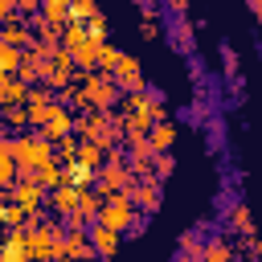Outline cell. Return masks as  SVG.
<instances>
[{"label": "cell", "instance_id": "cell-19", "mask_svg": "<svg viewBox=\"0 0 262 262\" xmlns=\"http://www.w3.org/2000/svg\"><path fill=\"white\" fill-rule=\"evenodd\" d=\"M98 201H102V192H94V188H78L74 217H78V221H94V213H98Z\"/></svg>", "mask_w": 262, "mask_h": 262}, {"label": "cell", "instance_id": "cell-35", "mask_svg": "<svg viewBox=\"0 0 262 262\" xmlns=\"http://www.w3.org/2000/svg\"><path fill=\"white\" fill-rule=\"evenodd\" d=\"M168 12H176V16H184V12H188V0H168Z\"/></svg>", "mask_w": 262, "mask_h": 262}, {"label": "cell", "instance_id": "cell-20", "mask_svg": "<svg viewBox=\"0 0 262 262\" xmlns=\"http://www.w3.org/2000/svg\"><path fill=\"white\" fill-rule=\"evenodd\" d=\"M29 221H37V213L33 209H25V205H4V229H29Z\"/></svg>", "mask_w": 262, "mask_h": 262}, {"label": "cell", "instance_id": "cell-8", "mask_svg": "<svg viewBox=\"0 0 262 262\" xmlns=\"http://www.w3.org/2000/svg\"><path fill=\"white\" fill-rule=\"evenodd\" d=\"M4 192H8V196H12L16 205H25V209H33V213H37V205L45 201V188H41L37 180H12V184H8Z\"/></svg>", "mask_w": 262, "mask_h": 262}, {"label": "cell", "instance_id": "cell-38", "mask_svg": "<svg viewBox=\"0 0 262 262\" xmlns=\"http://www.w3.org/2000/svg\"><path fill=\"white\" fill-rule=\"evenodd\" d=\"M53 262H74V258H53Z\"/></svg>", "mask_w": 262, "mask_h": 262}, {"label": "cell", "instance_id": "cell-36", "mask_svg": "<svg viewBox=\"0 0 262 262\" xmlns=\"http://www.w3.org/2000/svg\"><path fill=\"white\" fill-rule=\"evenodd\" d=\"M12 12H16V8H12V0H0V25H4Z\"/></svg>", "mask_w": 262, "mask_h": 262}, {"label": "cell", "instance_id": "cell-16", "mask_svg": "<svg viewBox=\"0 0 262 262\" xmlns=\"http://www.w3.org/2000/svg\"><path fill=\"white\" fill-rule=\"evenodd\" d=\"M37 16H41V20H49L53 29H61V25L70 20V0H41Z\"/></svg>", "mask_w": 262, "mask_h": 262}, {"label": "cell", "instance_id": "cell-33", "mask_svg": "<svg viewBox=\"0 0 262 262\" xmlns=\"http://www.w3.org/2000/svg\"><path fill=\"white\" fill-rule=\"evenodd\" d=\"M12 8H16V12H29V16H33V12L41 8V0H12Z\"/></svg>", "mask_w": 262, "mask_h": 262}, {"label": "cell", "instance_id": "cell-27", "mask_svg": "<svg viewBox=\"0 0 262 262\" xmlns=\"http://www.w3.org/2000/svg\"><path fill=\"white\" fill-rule=\"evenodd\" d=\"M172 45H176V49H188V45H192V25H188L184 16H176V25H172Z\"/></svg>", "mask_w": 262, "mask_h": 262}, {"label": "cell", "instance_id": "cell-12", "mask_svg": "<svg viewBox=\"0 0 262 262\" xmlns=\"http://www.w3.org/2000/svg\"><path fill=\"white\" fill-rule=\"evenodd\" d=\"M172 139H176V127H172L168 119H160V123L147 127V147H151V156H156V151H168Z\"/></svg>", "mask_w": 262, "mask_h": 262}, {"label": "cell", "instance_id": "cell-13", "mask_svg": "<svg viewBox=\"0 0 262 262\" xmlns=\"http://www.w3.org/2000/svg\"><path fill=\"white\" fill-rule=\"evenodd\" d=\"M29 41H33V37H29V25H20V20H12V16L0 25V45H12V49H29Z\"/></svg>", "mask_w": 262, "mask_h": 262}, {"label": "cell", "instance_id": "cell-5", "mask_svg": "<svg viewBox=\"0 0 262 262\" xmlns=\"http://www.w3.org/2000/svg\"><path fill=\"white\" fill-rule=\"evenodd\" d=\"M111 82L119 86V94H135V90H143V70H139V57L119 53V61H115V70H111Z\"/></svg>", "mask_w": 262, "mask_h": 262}, {"label": "cell", "instance_id": "cell-23", "mask_svg": "<svg viewBox=\"0 0 262 262\" xmlns=\"http://www.w3.org/2000/svg\"><path fill=\"white\" fill-rule=\"evenodd\" d=\"M229 229L242 233V237L254 233V229H250V209H246V201H233V209H229Z\"/></svg>", "mask_w": 262, "mask_h": 262}, {"label": "cell", "instance_id": "cell-32", "mask_svg": "<svg viewBox=\"0 0 262 262\" xmlns=\"http://www.w3.org/2000/svg\"><path fill=\"white\" fill-rule=\"evenodd\" d=\"M74 147H78V143H74V135H66V139H57V151H61V160H57V164H66V160H74ZM57 151H53V156H57Z\"/></svg>", "mask_w": 262, "mask_h": 262}, {"label": "cell", "instance_id": "cell-22", "mask_svg": "<svg viewBox=\"0 0 262 262\" xmlns=\"http://www.w3.org/2000/svg\"><path fill=\"white\" fill-rule=\"evenodd\" d=\"M49 160H57L53 156V143L41 139V135H29V164L37 168V164H49Z\"/></svg>", "mask_w": 262, "mask_h": 262}, {"label": "cell", "instance_id": "cell-28", "mask_svg": "<svg viewBox=\"0 0 262 262\" xmlns=\"http://www.w3.org/2000/svg\"><path fill=\"white\" fill-rule=\"evenodd\" d=\"M25 49H12V45H0V74H16Z\"/></svg>", "mask_w": 262, "mask_h": 262}, {"label": "cell", "instance_id": "cell-17", "mask_svg": "<svg viewBox=\"0 0 262 262\" xmlns=\"http://www.w3.org/2000/svg\"><path fill=\"white\" fill-rule=\"evenodd\" d=\"M201 262H237V254H233V246L225 237H213V242L201 246Z\"/></svg>", "mask_w": 262, "mask_h": 262}, {"label": "cell", "instance_id": "cell-37", "mask_svg": "<svg viewBox=\"0 0 262 262\" xmlns=\"http://www.w3.org/2000/svg\"><path fill=\"white\" fill-rule=\"evenodd\" d=\"M250 12L258 16V12H262V0H250Z\"/></svg>", "mask_w": 262, "mask_h": 262}, {"label": "cell", "instance_id": "cell-24", "mask_svg": "<svg viewBox=\"0 0 262 262\" xmlns=\"http://www.w3.org/2000/svg\"><path fill=\"white\" fill-rule=\"evenodd\" d=\"M172 172H176L172 151H156V156H151V180H168Z\"/></svg>", "mask_w": 262, "mask_h": 262}, {"label": "cell", "instance_id": "cell-31", "mask_svg": "<svg viewBox=\"0 0 262 262\" xmlns=\"http://www.w3.org/2000/svg\"><path fill=\"white\" fill-rule=\"evenodd\" d=\"M12 164H29V135L12 139Z\"/></svg>", "mask_w": 262, "mask_h": 262}, {"label": "cell", "instance_id": "cell-10", "mask_svg": "<svg viewBox=\"0 0 262 262\" xmlns=\"http://www.w3.org/2000/svg\"><path fill=\"white\" fill-rule=\"evenodd\" d=\"M0 258H4V262H29L25 229H4V237H0Z\"/></svg>", "mask_w": 262, "mask_h": 262}, {"label": "cell", "instance_id": "cell-2", "mask_svg": "<svg viewBox=\"0 0 262 262\" xmlns=\"http://www.w3.org/2000/svg\"><path fill=\"white\" fill-rule=\"evenodd\" d=\"M61 237V225L57 221H37L25 229V242H29V262H49L53 258V246Z\"/></svg>", "mask_w": 262, "mask_h": 262}, {"label": "cell", "instance_id": "cell-39", "mask_svg": "<svg viewBox=\"0 0 262 262\" xmlns=\"http://www.w3.org/2000/svg\"><path fill=\"white\" fill-rule=\"evenodd\" d=\"M143 4H147V0H143Z\"/></svg>", "mask_w": 262, "mask_h": 262}, {"label": "cell", "instance_id": "cell-26", "mask_svg": "<svg viewBox=\"0 0 262 262\" xmlns=\"http://www.w3.org/2000/svg\"><path fill=\"white\" fill-rule=\"evenodd\" d=\"M115 61H119V49L102 41V45H98V57H94V70H98V74H111V70H115Z\"/></svg>", "mask_w": 262, "mask_h": 262}, {"label": "cell", "instance_id": "cell-25", "mask_svg": "<svg viewBox=\"0 0 262 262\" xmlns=\"http://www.w3.org/2000/svg\"><path fill=\"white\" fill-rule=\"evenodd\" d=\"M94 16H98V4H94V0H70V20L90 25Z\"/></svg>", "mask_w": 262, "mask_h": 262}, {"label": "cell", "instance_id": "cell-30", "mask_svg": "<svg viewBox=\"0 0 262 262\" xmlns=\"http://www.w3.org/2000/svg\"><path fill=\"white\" fill-rule=\"evenodd\" d=\"M201 246H205V242H201L192 229H184V233H180V254H188V258H201Z\"/></svg>", "mask_w": 262, "mask_h": 262}, {"label": "cell", "instance_id": "cell-9", "mask_svg": "<svg viewBox=\"0 0 262 262\" xmlns=\"http://www.w3.org/2000/svg\"><path fill=\"white\" fill-rule=\"evenodd\" d=\"M61 254H66V258H74V262H98V258H94V250H90L86 229H70V233L61 237Z\"/></svg>", "mask_w": 262, "mask_h": 262}, {"label": "cell", "instance_id": "cell-15", "mask_svg": "<svg viewBox=\"0 0 262 262\" xmlns=\"http://www.w3.org/2000/svg\"><path fill=\"white\" fill-rule=\"evenodd\" d=\"M33 180L49 192V188L66 184V172H61V164H57V160H49V164H37V168H33Z\"/></svg>", "mask_w": 262, "mask_h": 262}, {"label": "cell", "instance_id": "cell-1", "mask_svg": "<svg viewBox=\"0 0 262 262\" xmlns=\"http://www.w3.org/2000/svg\"><path fill=\"white\" fill-rule=\"evenodd\" d=\"M131 217H135V205H131V196H127V188H123V192H102L98 213H94L98 225H106V229H115V233H127Z\"/></svg>", "mask_w": 262, "mask_h": 262}, {"label": "cell", "instance_id": "cell-4", "mask_svg": "<svg viewBox=\"0 0 262 262\" xmlns=\"http://www.w3.org/2000/svg\"><path fill=\"white\" fill-rule=\"evenodd\" d=\"M70 131H74V115H70V106H66V102H57V98H53V102H49L45 123L37 127V135H41V139H49V143H57V139H66Z\"/></svg>", "mask_w": 262, "mask_h": 262}, {"label": "cell", "instance_id": "cell-6", "mask_svg": "<svg viewBox=\"0 0 262 262\" xmlns=\"http://www.w3.org/2000/svg\"><path fill=\"white\" fill-rule=\"evenodd\" d=\"M127 196H131L135 213H143V217L156 213L160 201H164V196H160V180H131V184H127Z\"/></svg>", "mask_w": 262, "mask_h": 262}, {"label": "cell", "instance_id": "cell-34", "mask_svg": "<svg viewBox=\"0 0 262 262\" xmlns=\"http://www.w3.org/2000/svg\"><path fill=\"white\" fill-rule=\"evenodd\" d=\"M221 57H225V74H229V78H233V74H237V53H233V49H225V53H221Z\"/></svg>", "mask_w": 262, "mask_h": 262}, {"label": "cell", "instance_id": "cell-11", "mask_svg": "<svg viewBox=\"0 0 262 262\" xmlns=\"http://www.w3.org/2000/svg\"><path fill=\"white\" fill-rule=\"evenodd\" d=\"M45 196H49V209H53L57 217H70L74 205H78V188H74V184H57V188H49Z\"/></svg>", "mask_w": 262, "mask_h": 262}, {"label": "cell", "instance_id": "cell-29", "mask_svg": "<svg viewBox=\"0 0 262 262\" xmlns=\"http://www.w3.org/2000/svg\"><path fill=\"white\" fill-rule=\"evenodd\" d=\"M0 127H29L25 106H4V111H0Z\"/></svg>", "mask_w": 262, "mask_h": 262}, {"label": "cell", "instance_id": "cell-18", "mask_svg": "<svg viewBox=\"0 0 262 262\" xmlns=\"http://www.w3.org/2000/svg\"><path fill=\"white\" fill-rule=\"evenodd\" d=\"M61 172H66V184H74V188H90V184H94V168H86V164H78V160H66Z\"/></svg>", "mask_w": 262, "mask_h": 262}, {"label": "cell", "instance_id": "cell-21", "mask_svg": "<svg viewBox=\"0 0 262 262\" xmlns=\"http://www.w3.org/2000/svg\"><path fill=\"white\" fill-rule=\"evenodd\" d=\"M74 160H78V164H86V168H94V172H98V164H102V160H106V151H102V147H98V143H90V139H82V143H78V147H74Z\"/></svg>", "mask_w": 262, "mask_h": 262}, {"label": "cell", "instance_id": "cell-3", "mask_svg": "<svg viewBox=\"0 0 262 262\" xmlns=\"http://www.w3.org/2000/svg\"><path fill=\"white\" fill-rule=\"evenodd\" d=\"M94 184H98V192H123V188L131 184V168H127V160H123L119 151H106V160H102L98 172H94Z\"/></svg>", "mask_w": 262, "mask_h": 262}, {"label": "cell", "instance_id": "cell-7", "mask_svg": "<svg viewBox=\"0 0 262 262\" xmlns=\"http://www.w3.org/2000/svg\"><path fill=\"white\" fill-rule=\"evenodd\" d=\"M86 237H90V250H94V258L102 262V258H115V254H119V237H123V233H115V229H106V225L90 221Z\"/></svg>", "mask_w": 262, "mask_h": 262}, {"label": "cell", "instance_id": "cell-14", "mask_svg": "<svg viewBox=\"0 0 262 262\" xmlns=\"http://www.w3.org/2000/svg\"><path fill=\"white\" fill-rule=\"evenodd\" d=\"M25 98H29V86L20 82V78H4V86H0V111L4 106H25Z\"/></svg>", "mask_w": 262, "mask_h": 262}]
</instances>
